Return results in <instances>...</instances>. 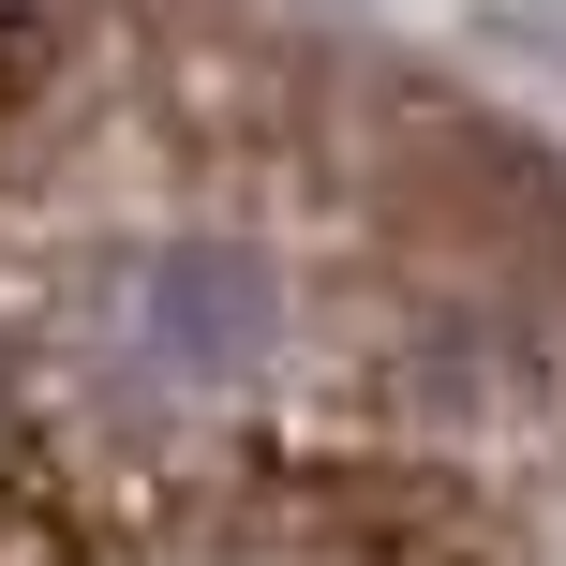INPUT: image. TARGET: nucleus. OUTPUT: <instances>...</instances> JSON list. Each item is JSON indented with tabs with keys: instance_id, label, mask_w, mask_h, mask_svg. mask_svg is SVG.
Instances as JSON below:
<instances>
[{
	"instance_id": "f257e3e1",
	"label": "nucleus",
	"mask_w": 566,
	"mask_h": 566,
	"mask_svg": "<svg viewBox=\"0 0 566 566\" xmlns=\"http://www.w3.org/2000/svg\"><path fill=\"white\" fill-rule=\"evenodd\" d=\"M269 328H283V313H269V269L224 254V239H179V254L135 269V343L179 358V373H239Z\"/></svg>"
}]
</instances>
